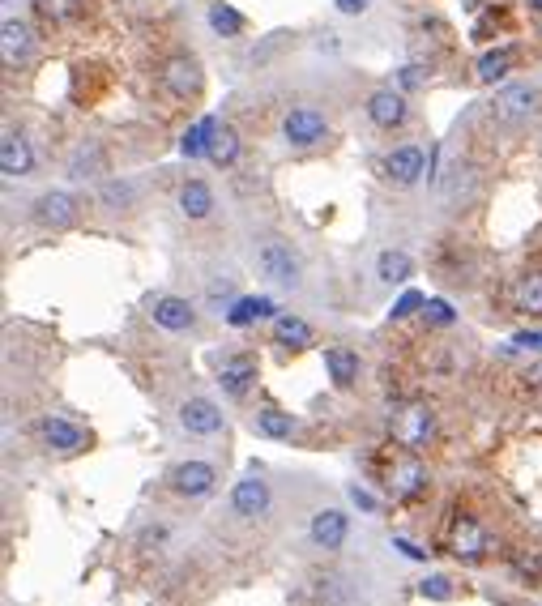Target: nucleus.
Instances as JSON below:
<instances>
[{"mask_svg": "<svg viewBox=\"0 0 542 606\" xmlns=\"http://www.w3.org/2000/svg\"><path fill=\"white\" fill-rule=\"evenodd\" d=\"M252 261H257V274L274 286H295L304 282V265H299V252L278 235H265L252 244Z\"/></svg>", "mask_w": 542, "mask_h": 606, "instance_id": "nucleus-1", "label": "nucleus"}, {"mask_svg": "<svg viewBox=\"0 0 542 606\" xmlns=\"http://www.w3.org/2000/svg\"><path fill=\"white\" fill-rule=\"evenodd\" d=\"M538 103H542L538 86L513 82V86L496 90V99L487 103V116H491V124H500V129H517V124H530L538 116Z\"/></svg>", "mask_w": 542, "mask_h": 606, "instance_id": "nucleus-2", "label": "nucleus"}, {"mask_svg": "<svg viewBox=\"0 0 542 606\" xmlns=\"http://www.w3.org/2000/svg\"><path fill=\"white\" fill-rule=\"evenodd\" d=\"M282 137H286V146H295V150H308V146H316V141H325L329 137L325 111L316 103L291 107V111H286V120H282Z\"/></svg>", "mask_w": 542, "mask_h": 606, "instance_id": "nucleus-3", "label": "nucleus"}, {"mask_svg": "<svg viewBox=\"0 0 542 606\" xmlns=\"http://www.w3.org/2000/svg\"><path fill=\"white\" fill-rule=\"evenodd\" d=\"M167 483L175 496H184V500H205V496H214V487H218V470L210 466V461H180L171 474H167Z\"/></svg>", "mask_w": 542, "mask_h": 606, "instance_id": "nucleus-4", "label": "nucleus"}, {"mask_svg": "<svg viewBox=\"0 0 542 606\" xmlns=\"http://www.w3.org/2000/svg\"><path fill=\"white\" fill-rule=\"evenodd\" d=\"M30 218L47 231H65L77 222V197L65 193V188H52V193H39L35 205H30Z\"/></svg>", "mask_w": 542, "mask_h": 606, "instance_id": "nucleus-5", "label": "nucleus"}, {"mask_svg": "<svg viewBox=\"0 0 542 606\" xmlns=\"http://www.w3.org/2000/svg\"><path fill=\"white\" fill-rule=\"evenodd\" d=\"M449 551L461 564H483L487 551H491V534L474 517H457L453 530H449Z\"/></svg>", "mask_w": 542, "mask_h": 606, "instance_id": "nucleus-6", "label": "nucleus"}, {"mask_svg": "<svg viewBox=\"0 0 542 606\" xmlns=\"http://www.w3.org/2000/svg\"><path fill=\"white\" fill-rule=\"evenodd\" d=\"M269 504H274V496H269V483H265L261 474H244V478L235 483V491H231V513L244 517V521L265 517Z\"/></svg>", "mask_w": 542, "mask_h": 606, "instance_id": "nucleus-7", "label": "nucleus"}, {"mask_svg": "<svg viewBox=\"0 0 542 606\" xmlns=\"http://www.w3.org/2000/svg\"><path fill=\"white\" fill-rule=\"evenodd\" d=\"M308 538L316 551H342L346 538H350V517L342 508H321V513H312L308 521Z\"/></svg>", "mask_w": 542, "mask_h": 606, "instance_id": "nucleus-8", "label": "nucleus"}, {"mask_svg": "<svg viewBox=\"0 0 542 606\" xmlns=\"http://www.w3.org/2000/svg\"><path fill=\"white\" fill-rule=\"evenodd\" d=\"M163 86L175 99H197L201 86H205V73H201V60L197 56H171L163 65Z\"/></svg>", "mask_w": 542, "mask_h": 606, "instance_id": "nucleus-9", "label": "nucleus"}, {"mask_svg": "<svg viewBox=\"0 0 542 606\" xmlns=\"http://www.w3.org/2000/svg\"><path fill=\"white\" fill-rule=\"evenodd\" d=\"M175 419H180V427L188 436H218L222 432V410L210 402V397H188V402H180V410H175Z\"/></svg>", "mask_w": 542, "mask_h": 606, "instance_id": "nucleus-10", "label": "nucleus"}, {"mask_svg": "<svg viewBox=\"0 0 542 606\" xmlns=\"http://www.w3.org/2000/svg\"><path fill=\"white\" fill-rule=\"evenodd\" d=\"M39 436H43V444H47L52 453H82L86 444H90V436H86L73 419H65V414H43Z\"/></svg>", "mask_w": 542, "mask_h": 606, "instance_id": "nucleus-11", "label": "nucleus"}, {"mask_svg": "<svg viewBox=\"0 0 542 606\" xmlns=\"http://www.w3.org/2000/svg\"><path fill=\"white\" fill-rule=\"evenodd\" d=\"M432 436H436L432 406H406L397 414V444H406V449H427Z\"/></svg>", "mask_w": 542, "mask_h": 606, "instance_id": "nucleus-12", "label": "nucleus"}, {"mask_svg": "<svg viewBox=\"0 0 542 606\" xmlns=\"http://www.w3.org/2000/svg\"><path fill=\"white\" fill-rule=\"evenodd\" d=\"M389 491H393V500H419L423 491H427V470H423V461L419 457H397L393 461V470H389Z\"/></svg>", "mask_w": 542, "mask_h": 606, "instance_id": "nucleus-13", "label": "nucleus"}, {"mask_svg": "<svg viewBox=\"0 0 542 606\" xmlns=\"http://www.w3.org/2000/svg\"><path fill=\"white\" fill-rule=\"evenodd\" d=\"M410 116V107H406V94L397 90V86H385V90H376L372 99H368V120L376 124V129H402Z\"/></svg>", "mask_w": 542, "mask_h": 606, "instance_id": "nucleus-14", "label": "nucleus"}, {"mask_svg": "<svg viewBox=\"0 0 542 606\" xmlns=\"http://www.w3.org/2000/svg\"><path fill=\"white\" fill-rule=\"evenodd\" d=\"M150 316H154V325H163L167 333H188V329H197V308L188 299L180 295H158L150 303Z\"/></svg>", "mask_w": 542, "mask_h": 606, "instance_id": "nucleus-15", "label": "nucleus"}, {"mask_svg": "<svg viewBox=\"0 0 542 606\" xmlns=\"http://www.w3.org/2000/svg\"><path fill=\"white\" fill-rule=\"evenodd\" d=\"M35 171V150H30V141L22 133H5L0 137V175L5 180H26V175Z\"/></svg>", "mask_w": 542, "mask_h": 606, "instance_id": "nucleus-16", "label": "nucleus"}, {"mask_svg": "<svg viewBox=\"0 0 542 606\" xmlns=\"http://www.w3.org/2000/svg\"><path fill=\"white\" fill-rule=\"evenodd\" d=\"M218 385L227 397H248V389L257 385V359L252 355H227L218 363Z\"/></svg>", "mask_w": 542, "mask_h": 606, "instance_id": "nucleus-17", "label": "nucleus"}, {"mask_svg": "<svg viewBox=\"0 0 542 606\" xmlns=\"http://www.w3.org/2000/svg\"><path fill=\"white\" fill-rule=\"evenodd\" d=\"M423 167H427V158L419 146H397L385 154V175L397 184V188H410V184H419L423 180Z\"/></svg>", "mask_w": 542, "mask_h": 606, "instance_id": "nucleus-18", "label": "nucleus"}, {"mask_svg": "<svg viewBox=\"0 0 542 606\" xmlns=\"http://www.w3.org/2000/svg\"><path fill=\"white\" fill-rule=\"evenodd\" d=\"M30 52H35V30H30L22 18H5L0 26V56H5V65H26Z\"/></svg>", "mask_w": 542, "mask_h": 606, "instance_id": "nucleus-19", "label": "nucleus"}, {"mask_svg": "<svg viewBox=\"0 0 542 606\" xmlns=\"http://www.w3.org/2000/svg\"><path fill=\"white\" fill-rule=\"evenodd\" d=\"M103 146L99 141H82L73 154H69V163H65V175L73 184H86V180H103Z\"/></svg>", "mask_w": 542, "mask_h": 606, "instance_id": "nucleus-20", "label": "nucleus"}, {"mask_svg": "<svg viewBox=\"0 0 542 606\" xmlns=\"http://www.w3.org/2000/svg\"><path fill=\"white\" fill-rule=\"evenodd\" d=\"M474 193H478V171L470 163H453L449 175H444V184H440L444 205H466Z\"/></svg>", "mask_w": 542, "mask_h": 606, "instance_id": "nucleus-21", "label": "nucleus"}, {"mask_svg": "<svg viewBox=\"0 0 542 606\" xmlns=\"http://www.w3.org/2000/svg\"><path fill=\"white\" fill-rule=\"evenodd\" d=\"M325 372L333 389H350L359 380V355L350 346H325Z\"/></svg>", "mask_w": 542, "mask_h": 606, "instance_id": "nucleus-22", "label": "nucleus"}, {"mask_svg": "<svg viewBox=\"0 0 542 606\" xmlns=\"http://www.w3.org/2000/svg\"><path fill=\"white\" fill-rule=\"evenodd\" d=\"M278 308H274V299H265V295H239L235 303L222 316H227V325H235V329H248V325H257L261 316H274Z\"/></svg>", "mask_w": 542, "mask_h": 606, "instance_id": "nucleus-23", "label": "nucleus"}, {"mask_svg": "<svg viewBox=\"0 0 542 606\" xmlns=\"http://www.w3.org/2000/svg\"><path fill=\"white\" fill-rule=\"evenodd\" d=\"M205 158H210L214 167H231L239 158V133L231 124H210V141H205Z\"/></svg>", "mask_w": 542, "mask_h": 606, "instance_id": "nucleus-24", "label": "nucleus"}, {"mask_svg": "<svg viewBox=\"0 0 542 606\" xmlns=\"http://www.w3.org/2000/svg\"><path fill=\"white\" fill-rule=\"evenodd\" d=\"M410 274H414L410 252H402V248H385V252L376 257V278L385 282V286H406Z\"/></svg>", "mask_w": 542, "mask_h": 606, "instance_id": "nucleus-25", "label": "nucleus"}, {"mask_svg": "<svg viewBox=\"0 0 542 606\" xmlns=\"http://www.w3.org/2000/svg\"><path fill=\"white\" fill-rule=\"evenodd\" d=\"M180 214H184V218H193V222L210 218V214H214V193H210V184L188 180V184L180 188Z\"/></svg>", "mask_w": 542, "mask_h": 606, "instance_id": "nucleus-26", "label": "nucleus"}, {"mask_svg": "<svg viewBox=\"0 0 542 606\" xmlns=\"http://www.w3.org/2000/svg\"><path fill=\"white\" fill-rule=\"evenodd\" d=\"M274 342L291 346V350H304V346H312V325L304 321V316L282 312V316H274Z\"/></svg>", "mask_w": 542, "mask_h": 606, "instance_id": "nucleus-27", "label": "nucleus"}, {"mask_svg": "<svg viewBox=\"0 0 542 606\" xmlns=\"http://www.w3.org/2000/svg\"><path fill=\"white\" fill-rule=\"evenodd\" d=\"M513 308L525 316H542V269H530L521 274L513 286Z\"/></svg>", "mask_w": 542, "mask_h": 606, "instance_id": "nucleus-28", "label": "nucleus"}, {"mask_svg": "<svg viewBox=\"0 0 542 606\" xmlns=\"http://www.w3.org/2000/svg\"><path fill=\"white\" fill-rule=\"evenodd\" d=\"M295 414H286V410H278V406H265V410H257V432L261 436H269V440H291L295 436Z\"/></svg>", "mask_w": 542, "mask_h": 606, "instance_id": "nucleus-29", "label": "nucleus"}, {"mask_svg": "<svg viewBox=\"0 0 542 606\" xmlns=\"http://www.w3.org/2000/svg\"><path fill=\"white\" fill-rule=\"evenodd\" d=\"M99 201L107 205V210H133L137 201V184L124 180V175H111V180L99 184Z\"/></svg>", "mask_w": 542, "mask_h": 606, "instance_id": "nucleus-30", "label": "nucleus"}, {"mask_svg": "<svg viewBox=\"0 0 542 606\" xmlns=\"http://www.w3.org/2000/svg\"><path fill=\"white\" fill-rule=\"evenodd\" d=\"M513 60H517L513 47H496V52H487L478 60V77H483V82H500V77L513 69Z\"/></svg>", "mask_w": 542, "mask_h": 606, "instance_id": "nucleus-31", "label": "nucleus"}, {"mask_svg": "<svg viewBox=\"0 0 542 606\" xmlns=\"http://www.w3.org/2000/svg\"><path fill=\"white\" fill-rule=\"evenodd\" d=\"M210 26L218 30L222 39H235L239 30H244V13L231 9V5H222V0H218V5H210Z\"/></svg>", "mask_w": 542, "mask_h": 606, "instance_id": "nucleus-32", "label": "nucleus"}, {"mask_svg": "<svg viewBox=\"0 0 542 606\" xmlns=\"http://www.w3.org/2000/svg\"><path fill=\"white\" fill-rule=\"evenodd\" d=\"M513 572L521 581H530V585H542V547H525V551H513Z\"/></svg>", "mask_w": 542, "mask_h": 606, "instance_id": "nucleus-33", "label": "nucleus"}, {"mask_svg": "<svg viewBox=\"0 0 542 606\" xmlns=\"http://www.w3.org/2000/svg\"><path fill=\"white\" fill-rule=\"evenodd\" d=\"M43 18H52V22H73L77 13H82V0H35Z\"/></svg>", "mask_w": 542, "mask_h": 606, "instance_id": "nucleus-34", "label": "nucleus"}, {"mask_svg": "<svg viewBox=\"0 0 542 606\" xmlns=\"http://www.w3.org/2000/svg\"><path fill=\"white\" fill-rule=\"evenodd\" d=\"M210 124L214 120H201V124H193V129L184 133V141H180V150L188 154V158H197V154H205V141H210Z\"/></svg>", "mask_w": 542, "mask_h": 606, "instance_id": "nucleus-35", "label": "nucleus"}, {"mask_svg": "<svg viewBox=\"0 0 542 606\" xmlns=\"http://www.w3.org/2000/svg\"><path fill=\"white\" fill-rule=\"evenodd\" d=\"M427 77H432V73H427L423 65H402V69H397V77H393V86L402 90V94H406V90H423Z\"/></svg>", "mask_w": 542, "mask_h": 606, "instance_id": "nucleus-36", "label": "nucleus"}, {"mask_svg": "<svg viewBox=\"0 0 542 606\" xmlns=\"http://www.w3.org/2000/svg\"><path fill=\"white\" fill-rule=\"evenodd\" d=\"M419 594L423 598H436V602H449L453 598V581L449 577H423L419 581Z\"/></svg>", "mask_w": 542, "mask_h": 606, "instance_id": "nucleus-37", "label": "nucleus"}, {"mask_svg": "<svg viewBox=\"0 0 542 606\" xmlns=\"http://www.w3.org/2000/svg\"><path fill=\"white\" fill-rule=\"evenodd\" d=\"M423 316H427L432 325H453V321H457L453 308H449L444 299H427V303H423Z\"/></svg>", "mask_w": 542, "mask_h": 606, "instance_id": "nucleus-38", "label": "nucleus"}, {"mask_svg": "<svg viewBox=\"0 0 542 606\" xmlns=\"http://www.w3.org/2000/svg\"><path fill=\"white\" fill-rule=\"evenodd\" d=\"M423 303H427V299H423V295H419V291H406V295H402V299H397V308H393V312H389V316H393V321H406V316H410V312H414V308H423Z\"/></svg>", "mask_w": 542, "mask_h": 606, "instance_id": "nucleus-39", "label": "nucleus"}, {"mask_svg": "<svg viewBox=\"0 0 542 606\" xmlns=\"http://www.w3.org/2000/svg\"><path fill=\"white\" fill-rule=\"evenodd\" d=\"M333 9L346 13V18H359V13L372 9V0H333Z\"/></svg>", "mask_w": 542, "mask_h": 606, "instance_id": "nucleus-40", "label": "nucleus"}, {"mask_svg": "<svg viewBox=\"0 0 542 606\" xmlns=\"http://www.w3.org/2000/svg\"><path fill=\"white\" fill-rule=\"evenodd\" d=\"M350 500H355L363 513H376V496H372V491H363L359 483H350Z\"/></svg>", "mask_w": 542, "mask_h": 606, "instance_id": "nucleus-41", "label": "nucleus"}, {"mask_svg": "<svg viewBox=\"0 0 542 606\" xmlns=\"http://www.w3.org/2000/svg\"><path fill=\"white\" fill-rule=\"evenodd\" d=\"M393 547L402 551V555H410V560H427V555H432V551H419V547H414V542H406V538H393Z\"/></svg>", "mask_w": 542, "mask_h": 606, "instance_id": "nucleus-42", "label": "nucleus"}, {"mask_svg": "<svg viewBox=\"0 0 542 606\" xmlns=\"http://www.w3.org/2000/svg\"><path fill=\"white\" fill-rule=\"evenodd\" d=\"M517 346H530V350H542V333H521Z\"/></svg>", "mask_w": 542, "mask_h": 606, "instance_id": "nucleus-43", "label": "nucleus"}, {"mask_svg": "<svg viewBox=\"0 0 542 606\" xmlns=\"http://www.w3.org/2000/svg\"><path fill=\"white\" fill-rule=\"evenodd\" d=\"M530 9H538V13H542V0H530Z\"/></svg>", "mask_w": 542, "mask_h": 606, "instance_id": "nucleus-44", "label": "nucleus"}]
</instances>
